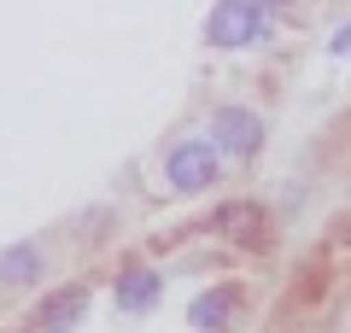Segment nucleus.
<instances>
[{"mask_svg":"<svg viewBox=\"0 0 351 333\" xmlns=\"http://www.w3.org/2000/svg\"><path fill=\"white\" fill-rule=\"evenodd\" d=\"M164 175H170L176 193H205V187L223 175V152L211 140H176L170 158H164Z\"/></svg>","mask_w":351,"mask_h":333,"instance_id":"obj_3","label":"nucleus"},{"mask_svg":"<svg viewBox=\"0 0 351 333\" xmlns=\"http://www.w3.org/2000/svg\"><path fill=\"white\" fill-rule=\"evenodd\" d=\"M240 310H246V286L223 281V286H211V293H199V298L188 304V321H193L199 333H228Z\"/></svg>","mask_w":351,"mask_h":333,"instance_id":"obj_4","label":"nucleus"},{"mask_svg":"<svg viewBox=\"0 0 351 333\" xmlns=\"http://www.w3.org/2000/svg\"><path fill=\"white\" fill-rule=\"evenodd\" d=\"M328 53H334V59H339V53H351V24H339V29H334V41H328Z\"/></svg>","mask_w":351,"mask_h":333,"instance_id":"obj_9","label":"nucleus"},{"mask_svg":"<svg viewBox=\"0 0 351 333\" xmlns=\"http://www.w3.org/2000/svg\"><path fill=\"white\" fill-rule=\"evenodd\" d=\"M158 298H164V269H147V263L123 269V275H117V286H112V304L123 310V316H147Z\"/></svg>","mask_w":351,"mask_h":333,"instance_id":"obj_5","label":"nucleus"},{"mask_svg":"<svg viewBox=\"0 0 351 333\" xmlns=\"http://www.w3.org/2000/svg\"><path fill=\"white\" fill-rule=\"evenodd\" d=\"M252 222H263V210H258V205H246V199H234V205L217 210V228H223V234H234V240H252V234H258Z\"/></svg>","mask_w":351,"mask_h":333,"instance_id":"obj_8","label":"nucleus"},{"mask_svg":"<svg viewBox=\"0 0 351 333\" xmlns=\"http://www.w3.org/2000/svg\"><path fill=\"white\" fill-rule=\"evenodd\" d=\"M211 147L234 164H252L263 152V117L246 106H217L211 111Z\"/></svg>","mask_w":351,"mask_h":333,"instance_id":"obj_2","label":"nucleus"},{"mask_svg":"<svg viewBox=\"0 0 351 333\" xmlns=\"http://www.w3.org/2000/svg\"><path fill=\"white\" fill-rule=\"evenodd\" d=\"M269 18H276V12H269L263 0H217L211 18H205V41H211V47H223V53L252 47V41L269 36Z\"/></svg>","mask_w":351,"mask_h":333,"instance_id":"obj_1","label":"nucleus"},{"mask_svg":"<svg viewBox=\"0 0 351 333\" xmlns=\"http://www.w3.org/2000/svg\"><path fill=\"white\" fill-rule=\"evenodd\" d=\"M88 310V286H64V293H53L47 304H41V333H71L76 321H82Z\"/></svg>","mask_w":351,"mask_h":333,"instance_id":"obj_6","label":"nucleus"},{"mask_svg":"<svg viewBox=\"0 0 351 333\" xmlns=\"http://www.w3.org/2000/svg\"><path fill=\"white\" fill-rule=\"evenodd\" d=\"M263 6H269V12H293V6H299V0H263Z\"/></svg>","mask_w":351,"mask_h":333,"instance_id":"obj_10","label":"nucleus"},{"mask_svg":"<svg viewBox=\"0 0 351 333\" xmlns=\"http://www.w3.org/2000/svg\"><path fill=\"white\" fill-rule=\"evenodd\" d=\"M41 275V251L36 246H6L0 251V281L6 286H24V281H36Z\"/></svg>","mask_w":351,"mask_h":333,"instance_id":"obj_7","label":"nucleus"}]
</instances>
